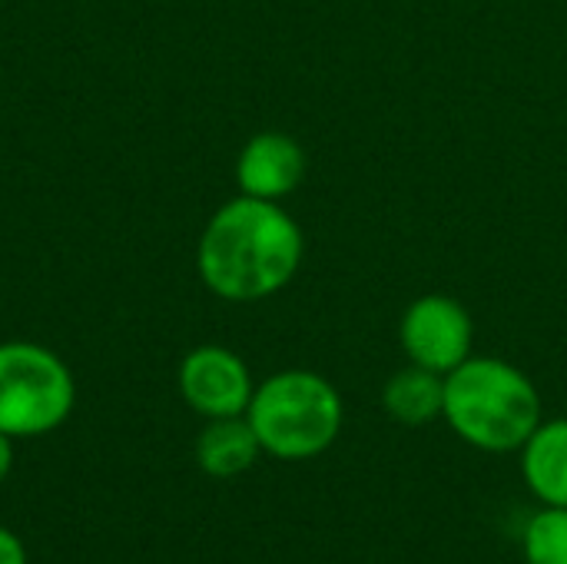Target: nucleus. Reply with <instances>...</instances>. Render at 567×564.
Here are the masks:
<instances>
[{"label":"nucleus","instance_id":"obj_11","mask_svg":"<svg viewBox=\"0 0 567 564\" xmlns=\"http://www.w3.org/2000/svg\"><path fill=\"white\" fill-rule=\"evenodd\" d=\"M528 564H567V509L542 505L522 535Z\"/></svg>","mask_w":567,"mask_h":564},{"label":"nucleus","instance_id":"obj_6","mask_svg":"<svg viewBox=\"0 0 567 564\" xmlns=\"http://www.w3.org/2000/svg\"><path fill=\"white\" fill-rule=\"evenodd\" d=\"M179 392L193 412L206 419H229L246 416L256 386L236 352L223 346H199L179 366Z\"/></svg>","mask_w":567,"mask_h":564},{"label":"nucleus","instance_id":"obj_12","mask_svg":"<svg viewBox=\"0 0 567 564\" xmlns=\"http://www.w3.org/2000/svg\"><path fill=\"white\" fill-rule=\"evenodd\" d=\"M0 564H27V548L10 529H0Z\"/></svg>","mask_w":567,"mask_h":564},{"label":"nucleus","instance_id":"obj_1","mask_svg":"<svg viewBox=\"0 0 567 564\" xmlns=\"http://www.w3.org/2000/svg\"><path fill=\"white\" fill-rule=\"evenodd\" d=\"M302 253V229L279 203L239 196L209 219L196 249V269L219 299L256 302L292 283Z\"/></svg>","mask_w":567,"mask_h":564},{"label":"nucleus","instance_id":"obj_9","mask_svg":"<svg viewBox=\"0 0 567 564\" xmlns=\"http://www.w3.org/2000/svg\"><path fill=\"white\" fill-rule=\"evenodd\" d=\"M259 455L262 449L246 416L209 419V425L196 439V462L213 479H236L249 472Z\"/></svg>","mask_w":567,"mask_h":564},{"label":"nucleus","instance_id":"obj_4","mask_svg":"<svg viewBox=\"0 0 567 564\" xmlns=\"http://www.w3.org/2000/svg\"><path fill=\"white\" fill-rule=\"evenodd\" d=\"M76 402L70 369L40 346H0V432L10 439L47 435L66 422Z\"/></svg>","mask_w":567,"mask_h":564},{"label":"nucleus","instance_id":"obj_3","mask_svg":"<svg viewBox=\"0 0 567 564\" xmlns=\"http://www.w3.org/2000/svg\"><path fill=\"white\" fill-rule=\"evenodd\" d=\"M246 419L266 455L279 462H309L336 445L346 406L326 376L286 369L256 386Z\"/></svg>","mask_w":567,"mask_h":564},{"label":"nucleus","instance_id":"obj_5","mask_svg":"<svg viewBox=\"0 0 567 564\" xmlns=\"http://www.w3.org/2000/svg\"><path fill=\"white\" fill-rule=\"evenodd\" d=\"M399 342L412 366L449 376L472 356L475 322L458 299L429 293L402 312Z\"/></svg>","mask_w":567,"mask_h":564},{"label":"nucleus","instance_id":"obj_8","mask_svg":"<svg viewBox=\"0 0 567 564\" xmlns=\"http://www.w3.org/2000/svg\"><path fill=\"white\" fill-rule=\"evenodd\" d=\"M518 455L528 492L542 505L567 509V419H542Z\"/></svg>","mask_w":567,"mask_h":564},{"label":"nucleus","instance_id":"obj_2","mask_svg":"<svg viewBox=\"0 0 567 564\" xmlns=\"http://www.w3.org/2000/svg\"><path fill=\"white\" fill-rule=\"evenodd\" d=\"M442 419L465 445L488 455H508L542 425V392L518 366L492 356H468L445 376Z\"/></svg>","mask_w":567,"mask_h":564},{"label":"nucleus","instance_id":"obj_7","mask_svg":"<svg viewBox=\"0 0 567 564\" xmlns=\"http://www.w3.org/2000/svg\"><path fill=\"white\" fill-rule=\"evenodd\" d=\"M306 176V150L279 130L256 133L236 163V183L243 196L279 203L286 199Z\"/></svg>","mask_w":567,"mask_h":564},{"label":"nucleus","instance_id":"obj_10","mask_svg":"<svg viewBox=\"0 0 567 564\" xmlns=\"http://www.w3.org/2000/svg\"><path fill=\"white\" fill-rule=\"evenodd\" d=\"M445 406V376L422 369V366H405L389 376L382 386V409L389 412L392 422L419 429L435 419H442Z\"/></svg>","mask_w":567,"mask_h":564},{"label":"nucleus","instance_id":"obj_13","mask_svg":"<svg viewBox=\"0 0 567 564\" xmlns=\"http://www.w3.org/2000/svg\"><path fill=\"white\" fill-rule=\"evenodd\" d=\"M10 469H13V439L0 432V482L10 475Z\"/></svg>","mask_w":567,"mask_h":564}]
</instances>
